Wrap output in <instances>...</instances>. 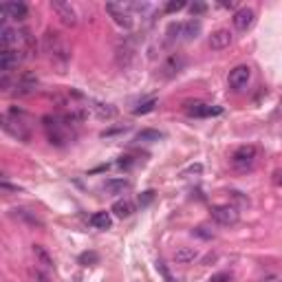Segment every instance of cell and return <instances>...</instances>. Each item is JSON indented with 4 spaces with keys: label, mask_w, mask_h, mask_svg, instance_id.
I'll list each match as a JSON object with an SVG mask.
<instances>
[{
    "label": "cell",
    "mask_w": 282,
    "mask_h": 282,
    "mask_svg": "<svg viewBox=\"0 0 282 282\" xmlns=\"http://www.w3.org/2000/svg\"><path fill=\"white\" fill-rule=\"evenodd\" d=\"M154 106H157V99H148L144 104H139L132 113H135V115H146V113H150V110H154Z\"/></svg>",
    "instance_id": "23"
},
{
    "label": "cell",
    "mask_w": 282,
    "mask_h": 282,
    "mask_svg": "<svg viewBox=\"0 0 282 282\" xmlns=\"http://www.w3.org/2000/svg\"><path fill=\"white\" fill-rule=\"evenodd\" d=\"M0 13L5 18H11V20H25L27 18V7L22 3H5L0 7Z\"/></svg>",
    "instance_id": "12"
},
{
    "label": "cell",
    "mask_w": 282,
    "mask_h": 282,
    "mask_svg": "<svg viewBox=\"0 0 282 282\" xmlns=\"http://www.w3.org/2000/svg\"><path fill=\"white\" fill-rule=\"evenodd\" d=\"M91 225L95 229H108L110 225H113V218H110L108 212H95L91 216Z\"/></svg>",
    "instance_id": "17"
},
{
    "label": "cell",
    "mask_w": 282,
    "mask_h": 282,
    "mask_svg": "<svg viewBox=\"0 0 282 282\" xmlns=\"http://www.w3.org/2000/svg\"><path fill=\"white\" fill-rule=\"evenodd\" d=\"M190 11H192V16H201V13L205 11V5L203 3H194L190 7Z\"/></svg>",
    "instance_id": "29"
},
{
    "label": "cell",
    "mask_w": 282,
    "mask_h": 282,
    "mask_svg": "<svg viewBox=\"0 0 282 282\" xmlns=\"http://www.w3.org/2000/svg\"><path fill=\"white\" fill-rule=\"evenodd\" d=\"M35 86H38V79H35V77H31V75H25V77H22L20 82H18V93L20 95H27V93H33L35 91Z\"/></svg>",
    "instance_id": "19"
},
{
    "label": "cell",
    "mask_w": 282,
    "mask_h": 282,
    "mask_svg": "<svg viewBox=\"0 0 282 282\" xmlns=\"http://www.w3.org/2000/svg\"><path fill=\"white\" fill-rule=\"evenodd\" d=\"M79 263H82V265H93V263H97V254H93V251H88V254H82V256H79Z\"/></svg>",
    "instance_id": "25"
},
{
    "label": "cell",
    "mask_w": 282,
    "mask_h": 282,
    "mask_svg": "<svg viewBox=\"0 0 282 282\" xmlns=\"http://www.w3.org/2000/svg\"><path fill=\"white\" fill-rule=\"evenodd\" d=\"M163 135L159 130H141L137 135V141H144V144H154V141H159Z\"/></svg>",
    "instance_id": "21"
},
{
    "label": "cell",
    "mask_w": 282,
    "mask_h": 282,
    "mask_svg": "<svg viewBox=\"0 0 282 282\" xmlns=\"http://www.w3.org/2000/svg\"><path fill=\"white\" fill-rule=\"evenodd\" d=\"M254 20H256V13H254V9H249V7L238 9L234 13V27L238 29V31H247V29H251Z\"/></svg>",
    "instance_id": "9"
},
{
    "label": "cell",
    "mask_w": 282,
    "mask_h": 282,
    "mask_svg": "<svg viewBox=\"0 0 282 282\" xmlns=\"http://www.w3.org/2000/svg\"><path fill=\"white\" fill-rule=\"evenodd\" d=\"M249 79H251V69L247 64H238V66H234L232 71H229V86L236 88V91H240V88H245L249 84Z\"/></svg>",
    "instance_id": "6"
},
{
    "label": "cell",
    "mask_w": 282,
    "mask_h": 282,
    "mask_svg": "<svg viewBox=\"0 0 282 282\" xmlns=\"http://www.w3.org/2000/svg\"><path fill=\"white\" fill-rule=\"evenodd\" d=\"M157 269H159V273L163 278H166V282H174V278H172V273H170L168 269H166V265L163 263H157Z\"/></svg>",
    "instance_id": "28"
},
{
    "label": "cell",
    "mask_w": 282,
    "mask_h": 282,
    "mask_svg": "<svg viewBox=\"0 0 282 282\" xmlns=\"http://www.w3.org/2000/svg\"><path fill=\"white\" fill-rule=\"evenodd\" d=\"M278 183H282V174H280V179H278Z\"/></svg>",
    "instance_id": "32"
},
{
    "label": "cell",
    "mask_w": 282,
    "mask_h": 282,
    "mask_svg": "<svg viewBox=\"0 0 282 282\" xmlns=\"http://www.w3.org/2000/svg\"><path fill=\"white\" fill-rule=\"evenodd\" d=\"M113 214L117 218H128L135 214V203L128 201V198H122V201H115L113 205Z\"/></svg>",
    "instance_id": "13"
},
{
    "label": "cell",
    "mask_w": 282,
    "mask_h": 282,
    "mask_svg": "<svg viewBox=\"0 0 282 282\" xmlns=\"http://www.w3.org/2000/svg\"><path fill=\"white\" fill-rule=\"evenodd\" d=\"M13 216H20L22 220H27V223H31V225H42V223H40V218L38 216H35V214H31V212H29V210H13Z\"/></svg>",
    "instance_id": "22"
},
{
    "label": "cell",
    "mask_w": 282,
    "mask_h": 282,
    "mask_svg": "<svg viewBox=\"0 0 282 282\" xmlns=\"http://www.w3.org/2000/svg\"><path fill=\"white\" fill-rule=\"evenodd\" d=\"M35 278H38L40 282H49V278H47V276H44V273H42L40 269H35Z\"/></svg>",
    "instance_id": "31"
},
{
    "label": "cell",
    "mask_w": 282,
    "mask_h": 282,
    "mask_svg": "<svg viewBox=\"0 0 282 282\" xmlns=\"http://www.w3.org/2000/svg\"><path fill=\"white\" fill-rule=\"evenodd\" d=\"M93 110H95V115H97L99 119H113V117L117 115V110L110 106V104H95Z\"/></svg>",
    "instance_id": "20"
},
{
    "label": "cell",
    "mask_w": 282,
    "mask_h": 282,
    "mask_svg": "<svg viewBox=\"0 0 282 282\" xmlns=\"http://www.w3.org/2000/svg\"><path fill=\"white\" fill-rule=\"evenodd\" d=\"M185 66V60L181 55H170L166 62H163L161 66V73H163V77H174V75H179L181 69Z\"/></svg>",
    "instance_id": "10"
},
{
    "label": "cell",
    "mask_w": 282,
    "mask_h": 282,
    "mask_svg": "<svg viewBox=\"0 0 282 282\" xmlns=\"http://www.w3.org/2000/svg\"><path fill=\"white\" fill-rule=\"evenodd\" d=\"M152 198H154V192H152V190H148V192H144V194L139 196V205H141V207H146L148 203H152Z\"/></svg>",
    "instance_id": "26"
},
{
    "label": "cell",
    "mask_w": 282,
    "mask_h": 282,
    "mask_svg": "<svg viewBox=\"0 0 282 282\" xmlns=\"http://www.w3.org/2000/svg\"><path fill=\"white\" fill-rule=\"evenodd\" d=\"M128 190V181L126 179H108L104 183V192L106 194H124Z\"/></svg>",
    "instance_id": "16"
},
{
    "label": "cell",
    "mask_w": 282,
    "mask_h": 282,
    "mask_svg": "<svg viewBox=\"0 0 282 282\" xmlns=\"http://www.w3.org/2000/svg\"><path fill=\"white\" fill-rule=\"evenodd\" d=\"M42 47H44V53L51 57V62L57 64L60 69H64L71 60V47L69 42L64 40L62 33L57 31H47L42 38Z\"/></svg>",
    "instance_id": "1"
},
{
    "label": "cell",
    "mask_w": 282,
    "mask_h": 282,
    "mask_svg": "<svg viewBox=\"0 0 282 282\" xmlns=\"http://www.w3.org/2000/svg\"><path fill=\"white\" fill-rule=\"evenodd\" d=\"M223 108L220 106H212L205 102H192L188 104V115L190 117H212V115H220Z\"/></svg>",
    "instance_id": "8"
},
{
    "label": "cell",
    "mask_w": 282,
    "mask_h": 282,
    "mask_svg": "<svg viewBox=\"0 0 282 282\" xmlns=\"http://www.w3.org/2000/svg\"><path fill=\"white\" fill-rule=\"evenodd\" d=\"M130 5H124V3H106V11L113 16V20L117 22L119 27L124 29H130L132 27V16H130Z\"/></svg>",
    "instance_id": "4"
},
{
    "label": "cell",
    "mask_w": 282,
    "mask_h": 282,
    "mask_svg": "<svg viewBox=\"0 0 282 282\" xmlns=\"http://www.w3.org/2000/svg\"><path fill=\"white\" fill-rule=\"evenodd\" d=\"M33 256H35V263L40 267H44V269H53V258H51V254L42 247V245H33Z\"/></svg>",
    "instance_id": "14"
},
{
    "label": "cell",
    "mask_w": 282,
    "mask_h": 282,
    "mask_svg": "<svg viewBox=\"0 0 282 282\" xmlns=\"http://www.w3.org/2000/svg\"><path fill=\"white\" fill-rule=\"evenodd\" d=\"M181 9H185V3H183V0H172V3L166 5V11H168V13H174V11H181Z\"/></svg>",
    "instance_id": "24"
},
{
    "label": "cell",
    "mask_w": 282,
    "mask_h": 282,
    "mask_svg": "<svg viewBox=\"0 0 282 282\" xmlns=\"http://www.w3.org/2000/svg\"><path fill=\"white\" fill-rule=\"evenodd\" d=\"M22 62V49H3L0 51V71L11 73L13 69H18V64Z\"/></svg>",
    "instance_id": "7"
},
{
    "label": "cell",
    "mask_w": 282,
    "mask_h": 282,
    "mask_svg": "<svg viewBox=\"0 0 282 282\" xmlns=\"http://www.w3.org/2000/svg\"><path fill=\"white\" fill-rule=\"evenodd\" d=\"M51 7H53V11L57 13V18H60L62 25H66V27H75L77 25V13H75V9H73L69 3H62V0H51Z\"/></svg>",
    "instance_id": "5"
},
{
    "label": "cell",
    "mask_w": 282,
    "mask_h": 282,
    "mask_svg": "<svg viewBox=\"0 0 282 282\" xmlns=\"http://www.w3.org/2000/svg\"><path fill=\"white\" fill-rule=\"evenodd\" d=\"M210 214L218 225H225V227L238 223V210H236L234 205H214L210 210Z\"/></svg>",
    "instance_id": "2"
},
{
    "label": "cell",
    "mask_w": 282,
    "mask_h": 282,
    "mask_svg": "<svg viewBox=\"0 0 282 282\" xmlns=\"http://www.w3.org/2000/svg\"><path fill=\"white\" fill-rule=\"evenodd\" d=\"M229 280H232V276H229V273H216V276L210 278V282H229Z\"/></svg>",
    "instance_id": "30"
},
{
    "label": "cell",
    "mask_w": 282,
    "mask_h": 282,
    "mask_svg": "<svg viewBox=\"0 0 282 282\" xmlns=\"http://www.w3.org/2000/svg\"><path fill=\"white\" fill-rule=\"evenodd\" d=\"M198 33H201V22H198V20H188V22H183V33H181V40L190 42V40H194Z\"/></svg>",
    "instance_id": "15"
},
{
    "label": "cell",
    "mask_w": 282,
    "mask_h": 282,
    "mask_svg": "<svg viewBox=\"0 0 282 282\" xmlns=\"http://www.w3.org/2000/svg\"><path fill=\"white\" fill-rule=\"evenodd\" d=\"M256 157H258V150L254 146H240L238 150L232 154V163H234V168H238V170H247L256 163Z\"/></svg>",
    "instance_id": "3"
},
{
    "label": "cell",
    "mask_w": 282,
    "mask_h": 282,
    "mask_svg": "<svg viewBox=\"0 0 282 282\" xmlns=\"http://www.w3.org/2000/svg\"><path fill=\"white\" fill-rule=\"evenodd\" d=\"M229 44H232V33H229L227 29H218V31H214L210 35V49L212 51H223V49H227Z\"/></svg>",
    "instance_id": "11"
},
{
    "label": "cell",
    "mask_w": 282,
    "mask_h": 282,
    "mask_svg": "<svg viewBox=\"0 0 282 282\" xmlns=\"http://www.w3.org/2000/svg\"><path fill=\"white\" fill-rule=\"evenodd\" d=\"M194 258H196V249H192V247H179V249L174 251V260L181 263V265L192 263Z\"/></svg>",
    "instance_id": "18"
},
{
    "label": "cell",
    "mask_w": 282,
    "mask_h": 282,
    "mask_svg": "<svg viewBox=\"0 0 282 282\" xmlns=\"http://www.w3.org/2000/svg\"><path fill=\"white\" fill-rule=\"evenodd\" d=\"M194 234H196V236H201V238H207V240H212V238H214V232H207V227H203V225H201V227H196V229H194Z\"/></svg>",
    "instance_id": "27"
}]
</instances>
